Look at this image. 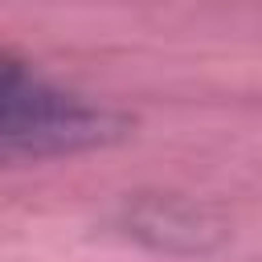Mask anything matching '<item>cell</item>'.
Returning a JSON list of instances; mask_svg holds the SVG:
<instances>
[{
	"label": "cell",
	"instance_id": "1",
	"mask_svg": "<svg viewBox=\"0 0 262 262\" xmlns=\"http://www.w3.org/2000/svg\"><path fill=\"white\" fill-rule=\"evenodd\" d=\"M127 135V115L61 90L0 53V160H57Z\"/></svg>",
	"mask_w": 262,
	"mask_h": 262
}]
</instances>
